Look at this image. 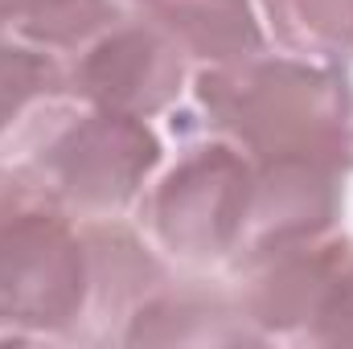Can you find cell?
I'll list each match as a JSON object with an SVG mask.
<instances>
[{"label":"cell","mask_w":353,"mask_h":349,"mask_svg":"<svg viewBox=\"0 0 353 349\" xmlns=\"http://www.w3.org/2000/svg\"><path fill=\"white\" fill-rule=\"evenodd\" d=\"M193 94L205 128L255 165L308 161L353 173V83L345 66L259 50L226 66H201Z\"/></svg>","instance_id":"6da1fadb"},{"label":"cell","mask_w":353,"mask_h":349,"mask_svg":"<svg viewBox=\"0 0 353 349\" xmlns=\"http://www.w3.org/2000/svg\"><path fill=\"white\" fill-rule=\"evenodd\" d=\"M87 308V222L21 165H0V341H79Z\"/></svg>","instance_id":"7a4b0ae2"},{"label":"cell","mask_w":353,"mask_h":349,"mask_svg":"<svg viewBox=\"0 0 353 349\" xmlns=\"http://www.w3.org/2000/svg\"><path fill=\"white\" fill-rule=\"evenodd\" d=\"M161 165V140L148 119L74 107L58 111L54 103L37 115L21 169L41 181L66 210L79 218H115L123 214L152 169Z\"/></svg>","instance_id":"3957f363"},{"label":"cell","mask_w":353,"mask_h":349,"mask_svg":"<svg viewBox=\"0 0 353 349\" xmlns=\"http://www.w3.org/2000/svg\"><path fill=\"white\" fill-rule=\"evenodd\" d=\"M255 197V161L214 136L181 152L144 197V226L176 263H230L243 247Z\"/></svg>","instance_id":"277c9868"},{"label":"cell","mask_w":353,"mask_h":349,"mask_svg":"<svg viewBox=\"0 0 353 349\" xmlns=\"http://www.w3.org/2000/svg\"><path fill=\"white\" fill-rule=\"evenodd\" d=\"M58 62L70 99L136 119L161 115L185 87V54L128 4L90 37L58 54Z\"/></svg>","instance_id":"5b68a950"},{"label":"cell","mask_w":353,"mask_h":349,"mask_svg":"<svg viewBox=\"0 0 353 349\" xmlns=\"http://www.w3.org/2000/svg\"><path fill=\"white\" fill-rule=\"evenodd\" d=\"M234 300L263 341L308 346L353 279V239L329 230L230 263Z\"/></svg>","instance_id":"8992f818"},{"label":"cell","mask_w":353,"mask_h":349,"mask_svg":"<svg viewBox=\"0 0 353 349\" xmlns=\"http://www.w3.org/2000/svg\"><path fill=\"white\" fill-rule=\"evenodd\" d=\"M345 173H333L325 165L308 161H271L255 165V197H251V218L243 247L234 259H251L259 251L316 239L337 230L341 201H345Z\"/></svg>","instance_id":"52a82bcc"},{"label":"cell","mask_w":353,"mask_h":349,"mask_svg":"<svg viewBox=\"0 0 353 349\" xmlns=\"http://www.w3.org/2000/svg\"><path fill=\"white\" fill-rule=\"evenodd\" d=\"M263 333L247 321L234 292L201 279H165L123 325L119 346H259Z\"/></svg>","instance_id":"ba28073f"},{"label":"cell","mask_w":353,"mask_h":349,"mask_svg":"<svg viewBox=\"0 0 353 349\" xmlns=\"http://www.w3.org/2000/svg\"><path fill=\"white\" fill-rule=\"evenodd\" d=\"M90 243V308L79 341H119L132 312L169 279L140 235L115 218H87Z\"/></svg>","instance_id":"9c48e42d"},{"label":"cell","mask_w":353,"mask_h":349,"mask_svg":"<svg viewBox=\"0 0 353 349\" xmlns=\"http://www.w3.org/2000/svg\"><path fill=\"white\" fill-rule=\"evenodd\" d=\"M132 12L152 21L185 62L226 66L263 50V29L251 0H123Z\"/></svg>","instance_id":"30bf717a"},{"label":"cell","mask_w":353,"mask_h":349,"mask_svg":"<svg viewBox=\"0 0 353 349\" xmlns=\"http://www.w3.org/2000/svg\"><path fill=\"white\" fill-rule=\"evenodd\" d=\"M275 41L312 62H353V0H259Z\"/></svg>","instance_id":"8fae6325"},{"label":"cell","mask_w":353,"mask_h":349,"mask_svg":"<svg viewBox=\"0 0 353 349\" xmlns=\"http://www.w3.org/2000/svg\"><path fill=\"white\" fill-rule=\"evenodd\" d=\"M66 94L62 62L21 37H0V144Z\"/></svg>","instance_id":"7c38bea8"},{"label":"cell","mask_w":353,"mask_h":349,"mask_svg":"<svg viewBox=\"0 0 353 349\" xmlns=\"http://www.w3.org/2000/svg\"><path fill=\"white\" fill-rule=\"evenodd\" d=\"M119 8V0H0V33L41 46L58 58Z\"/></svg>","instance_id":"4fadbf2b"},{"label":"cell","mask_w":353,"mask_h":349,"mask_svg":"<svg viewBox=\"0 0 353 349\" xmlns=\"http://www.w3.org/2000/svg\"><path fill=\"white\" fill-rule=\"evenodd\" d=\"M308 346H353V279L345 283L341 300H337L333 312L321 321V329L312 333Z\"/></svg>","instance_id":"5bb4252c"}]
</instances>
